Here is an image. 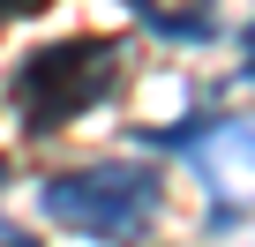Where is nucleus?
I'll return each mask as SVG.
<instances>
[{
  "label": "nucleus",
  "mask_w": 255,
  "mask_h": 247,
  "mask_svg": "<svg viewBox=\"0 0 255 247\" xmlns=\"http://www.w3.org/2000/svg\"><path fill=\"white\" fill-rule=\"evenodd\" d=\"M120 90V45L113 38H60L15 60L8 75V105L23 120V135H60L68 120L98 112Z\"/></svg>",
  "instance_id": "f257e3e1"
},
{
  "label": "nucleus",
  "mask_w": 255,
  "mask_h": 247,
  "mask_svg": "<svg viewBox=\"0 0 255 247\" xmlns=\"http://www.w3.org/2000/svg\"><path fill=\"white\" fill-rule=\"evenodd\" d=\"M38 210L83 240H143L165 210V180L158 165H135V158H98V165L53 172L38 187Z\"/></svg>",
  "instance_id": "f03ea898"
},
{
  "label": "nucleus",
  "mask_w": 255,
  "mask_h": 247,
  "mask_svg": "<svg viewBox=\"0 0 255 247\" xmlns=\"http://www.w3.org/2000/svg\"><path fill=\"white\" fill-rule=\"evenodd\" d=\"M240 75H248V82H255V23H248V30H240Z\"/></svg>",
  "instance_id": "7ed1b4c3"
},
{
  "label": "nucleus",
  "mask_w": 255,
  "mask_h": 247,
  "mask_svg": "<svg viewBox=\"0 0 255 247\" xmlns=\"http://www.w3.org/2000/svg\"><path fill=\"white\" fill-rule=\"evenodd\" d=\"M0 247H38V240H30L23 225H8V217H0Z\"/></svg>",
  "instance_id": "20e7f679"
},
{
  "label": "nucleus",
  "mask_w": 255,
  "mask_h": 247,
  "mask_svg": "<svg viewBox=\"0 0 255 247\" xmlns=\"http://www.w3.org/2000/svg\"><path fill=\"white\" fill-rule=\"evenodd\" d=\"M0 15H38V0H0Z\"/></svg>",
  "instance_id": "39448f33"
},
{
  "label": "nucleus",
  "mask_w": 255,
  "mask_h": 247,
  "mask_svg": "<svg viewBox=\"0 0 255 247\" xmlns=\"http://www.w3.org/2000/svg\"><path fill=\"white\" fill-rule=\"evenodd\" d=\"M0 180H8V165H0Z\"/></svg>",
  "instance_id": "423d86ee"
}]
</instances>
